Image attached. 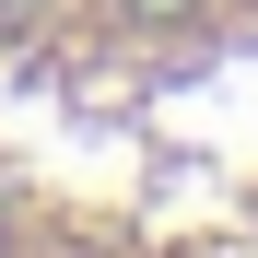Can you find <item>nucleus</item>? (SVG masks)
I'll use <instances>...</instances> for the list:
<instances>
[]
</instances>
